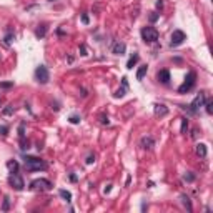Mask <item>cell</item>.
Masks as SVG:
<instances>
[{
  "mask_svg": "<svg viewBox=\"0 0 213 213\" xmlns=\"http://www.w3.org/2000/svg\"><path fill=\"white\" fill-rule=\"evenodd\" d=\"M186 130H188V118H181V128H180V132L186 133Z\"/></svg>",
  "mask_w": 213,
  "mask_h": 213,
  "instance_id": "obj_28",
  "label": "cell"
},
{
  "mask_svg": "<svg viewBox=\"0 0 213 213\" xmlns=\"http://www.w3.org/2000/svg\"><path fill=\"white\" fill-rule=\"evenodd\" d=\"M13 112H15V106H13V105H7L5 108L2 110V115L8 117V115H13Z\"/></svg>",
  "mask_w": 213,
  "mask_h": 213,
  "instance_id": "obj_21",
  "label": "cell"
},
{
  "mask_svg": "<svg viewBox=\"0 0 213 213\" xmlns=\"http://www.w3.org/2000/svg\"><path fill=\"white\" fill-rule=\"evenodd\" d=\"M47 30H48V25H47V23H40V25L35 28V37H37V38H43L47 35Z\"/></svg>",
  "mask_w": 213,
  "mask_h": 213,
  "instance_id": "obj_13",
  "label": "cell"
},
{
  "mask_svg": "<svg viewBox=\"0 0 213 213\" xmlns=\"http://www.w3.org/2000/svg\"><path fill=\"white\" fill-rule=\"evenodd\" d=\"M195 150H197V155H198L200 158H206V153H208V152H206V145H205V143H198Z\"/></svg>",
  "mask_w": 213,
  "mask_h": 213,
  "instance_id": "obj_14",
  "label": "cell"
},
{
  "mask_svg": "<svg viewBox=\"0 0 213 213\" xmlns=\"http://www.w3.org/2000/svg\"><path fill=\"white\" fill-rule=\"evenodd\" d=\"M88 22H90V19H88V15H87V13H83V15H82V23H85V25H88Z\"/></svg>",
  "mask_w": 213,
  "mask_h": 213,
  "instance_id": "obj_34",
  "label": "cell"
},
{
  "mask_svg": "<svg viewBox=\"0 0 213 213\" xmlns=\"http://www.w3.org/2000/svg\"><path fill=\"white\" fill-rule=\"evenodd\" d=\"M8 185L12 186L13 190H17V192H22V190L25 188V181H23V178H22L20 175H15V173H12V175L8 177Z\"/></svg>",
  "mask_w": 213,
  "mask_h": 213,
  "instance_id": "obj_7",
  "label": "cell"
},
{
  "mask_svg": "<svg viewBox=\"0 0 213 213\" xmlns=\"http://www.w3.org/2000/svg\"><path fill=\"white\" fill-rule=\"evenodd\" d=\"M183 180L188 181V183H192V181H195V175H193L192 172H186L185 175H183Z\"/></svg>",
  "mask_w": 213,
  "mask_h": 213,
  "instance_id": "obj_24",
  "label": "cell"
},
{
  "mask_svg": "<svg viewBox=\"0 0 213 213\" xmlns=\"http://www.w3.org/2000/svg\"><path fill=\"white\" fill-rule=\"evenodd\" d=\"M8 210H10V198L5 197L3 198V205H2V212H8Z\"/></svg>",
  "mask_w": 213,
  "mask_h": 213,
  "instance_id": "obj_23",
  "label": "cell"
},
{
  "mask_svg": "<svg viewBox=\"0 0 213 213\" xmlns=\"http://www.w3.org/2000/svg\"><path fill=\"white\" fill-rule=\"evenodd\" d=\"M140 146L143 148V150H152L153 146H155V140L152 137H142L140 140Z\"/></svg>",
  "mask_w": 213,
  "mask_h": 213,
  "instance_id": "obj_9",
  "label": "cell"
},
{
  "mask_svg": "<svg viewBox=\"0 0 213 213\" xmlns=\"http://www.w3.org/2000/svg\"><path fill=\"white\" fill-rule=\"evenodd\" d=\"M100 123H102V125H108V123H110V120H108V117L102 113V115H100Z\"/></svg>",
  "mask_w": 213,
  "mask_h": 213,
  "instance_id": "obj_31",
  "label": "cell"
},
{
  "mask_svg": "<svg viewBox=\"0 0 213 213\" xmlns=\"http://www.w3.org/2000/svg\"><path fill=\"white\" fill-rule=\"evenodd\" d=\"M138 60H140L138 53H133L132 57H130V60L126 62V68H128V70H132L133 67H135V65H137V63H138Z\"/></svg>",
  "mask_w": 213,
  "mask_h": 213,
  "instance_id": "obj_16",
  "label": "cell"
},
{
  "mask_svg": "<svg viewBox=\"0 0 213 213\" xmlns=\"http://www.w3.org/2000/svg\"><path fill=\"white\" fill-rule=\"evenodd\" d=\"M93 161H95V155H93V153H90V155H88V157H87V160H85V163H87V165H92Z\"/></svg>",
  "mask_w": 213,
  "mask_h": 213,
  "instance_id": "obj_33",
  "label": "cell"
},
{
  "mask_svg": "<svg viewBox=\"0 0 213 213\" xmlns=\"http://www.w3.org/2000/svg\"><path fill=\"white\" fill-rule=\"evenodd\" d=\"M180 200H181V203H183V206H185L188 212H193V206H192V201H190V198L186 197V195H181L180 197Z\"/></svg>",
  "mask_w": 213,
  "mask_h": 213,
  "instance_id": "obj_18",
  "label": "cell"
},
{
  "mask_svg": "<svg viewBox=\"0 0 213 213\" xmlns=\"http://www.w3.org/2000/svg\"><path fill=\"white\" fill-rule=\"evenodd\" d=\"M205 102H206V93L205 92H200L195 98H193V102L188 105V110H190V115H195V113L198 112L201 106L205 105Z\"/></svg>",
  "mask_w": 213,
  "mask_h": 213,
  "instance_id": "obj_3",
  "label": "cell"
},
{
  "mask_svg": "<svg viewBox=\"0 0 213 213\" xmlns=\"http://www.w3.org/2000/svg\"><path fill=\"white\" fill-rule=\"evenodd\" d=\"M160 19V13H157V12H150V15H148V20H150V22H157V20Z\"/></svg>",
  "mask_w": 213,
  "mask_h": 213,
  "instance_id": "obj_29",
  "label": "cell"
},
{
  "mask_svg": "<svg viewBox=\"0 0 213 213\" xmlns=\"http://www.w3.org/2000/svg\"><path fill=\"white\" fill-rule=\"evenodd\" d=\"M80 53H82V55H83V57H85V55H88V53H87V47L83 45V43H82V45H80Z\"/></svg>",
  "mask_w": 213,
  "mask_h": 213,
  "instance_id": "obj_35",
  "label": "cell"
},
{
  "mask_svg": "<svg viewBox=\"0 0 213 213\" xmlns=\"http://www.w3.org/2000/svg\"><path fill=\"white\" fill-rule=\"evenodd\" d=\"M122 85L125 87V88H128V82H126V77H123V78H122Z\"/></svg>",
  "mask_w": 213,
  "mask_h": 213,
  "instance_id": "obj_38",
  "label": "cell"
},
{
  "mask_svg": "<svg viewBox=\"0 0 213 213\" xmlns=\"http://www.w3.org/2000/svg\"><path fill=\"white\" fill-rule=\"evenodd\" d=\"M19 137H20V140L25 138V122H22L19 125Z\"/></svg>",
  "mask_w": 213,
  "mask_h": 213,
  "instance_id": "obj_22",
  "label": "cell"
},
{
  "mask_svg": "<svg viewBox=\"0 0 213 213\" xmlns=\"http://www.w3.org/2000/svg\"><path fill=\"white\" fill-rule=\"evenodd\" d=\"M68 178H70V181H73V183H75V181H77V175H75V173H70V177H68Z\"/></svg>",
  "mask_w": 213,
  "mask_h": 213,
  "instance_id": "obj_37",
  "label": "cell"
},
{
  "mask_svg": "<svg viewBox=\"0 0 213 213\" xmlns=\"http://www.w3.org/2000/svg\"><path fill=\"white\" fill-rule=\"evenodd\" d=\"M140 35H142V40L145 43H155L158 40V30L153 27H143L140 30Z\"/></svg>",
  "mask_w": 213,
  "mask_h": 213,
  "instance_id": "obj_2",
  "label": "cell"
},
{
  "mask_svg": "<svg viewBox=\"0 0 213 213\" xmlns=\"http://www.w3.org/2000/svg\"><path fill=\"white\" fill-rule=\"evenodd\" d=\"M25 170L27 172H40V170H47L48 165L47 161L37 158V157H30V155H25Z\"/></svg>",
  "mask_w": 213,
  "mask_h": 213,
  "instance_id": "obj_1",
  "label": "cell"
},
{
  "mask_svg": "<svg viewBox=\"0 0 213 213\" xmlns=\"http://www.w3.org/2000/svg\"><path fill=\"white\" fill-rule=\"evenodd\" d=\"M157 80L161 82V83H165V85H168V83H170V72H168V70H160V72L157 73Z\"/></svg>",
  "mask_w": 213,
  "mask_h": 213,
  "instance_id": "obj_12",
  "label": "cell"
},
{
  "mask_svg": "<svg viewBox=\"0 0 213 213\" xmlns=\"http://www.w3.org/2000/svg\"><path fill=\"white\" fill-rule=\"evenodd\" d=\"M35 80L42 83V85H45L48 83V80H50V72H48V68L45 65H38L35 68Z\"/></svg>",
  "mask_w": 213,
  "mask_h": 213,
  "instance_id": "obj_5",
  "label": "cell"
},
{
  "mask_svg": "<svg viewBox=\"0 0 213 213\" xmlns=\"http://www.w3.org/2000/svg\"><path fill=\"white\" fill-rule=\"evenodd\" d=\"M185 40H186L185 32H181V30H175V32L172 33V37H170V47H178V45H181Z\"/></svg>",
  "mask_w": 213,
  "mask_h": 213,
  "instance_id": "obj_8",
  "label": "cell"
},
{
  "mask_svg": "<svg viewBox=\"0 0 213 213\" xmlns=\"http://www.w3.org/2000/svg\"><path fill=\"white\" fill-rule=\"evenodd\" d=\"M15 38V33L12 32V30H10V28H8V30H7V35L5 37H3V43H5V45H10V43H12V40Z\"/></svg>",
  "mask_w": 213,
  "mask_h": 213,
  "instance_id": "obj_19",
  "label": "cell"
},
{
  "mask_svg": "<svg viewBox=\"0 0 213 213\" xmlns=\"http://www.w3.org/2000/svg\"><path fill=\"white\" fill-rule=\"evenodd\" d=\"M163 7V2L161 0H157V8H161Z\"/></svg>",
  "mask_w": 213,
  "mask_h": 213,
  "instance_id": "obj_40",
  "label": "cell"
},
{
  "mask_svg": "<svg viewBox=\"0 0 213 213\" xmlns=\"http://www.w3.org/2000/svg\"><path fill=\"white\" fill-rule=\"evenodd\" d=\"M52 181L50 180H47V178H37V180H33L32 183H30V188L32 190H40V192H45V190H52Z\"/></svg>",
  "mask_w": 213,
  "mask_h": 213,
  "instance_id": "obj_6",
  "label": "cell"
},
{
  "mask_svg": "<svg viewBox=\"0 0 213 213\" xmlns=\"http://www.w3.org/2000/svg\"><path fill=\"white\" fill-rule=\"evenodd\" d=\"M125 92H126V88H125V87H122V88H118L117 92L113 93V97H115V98H122V97L125 95Z\"/></svg>",
  "mask_w": 213,
  "mask_h": 213,
  "instance_id": "obj_25",
  "label": "cell"
},
{
  "mask_svg": "<svg viewBox=\"0 0 213 213\" xmlns=\"http://www.w3.org/2000/svg\"><path fill=\"white\" fill-rule=\"evenodd\" d=\"M52 108L55 110V112H58V110H60V105H58V102H55V103L52 102Z\"/></svg>",
  "mask_w": 213,
  "mask_h": 213,
  "instance_id": "obj_36",
  "label": "cell"
},
{
  "mask_svg": "<svg viewBox=\"0 0 213 213\" xmlns=\"http://www.w3.org/2000/svg\"><path fill=\"white\" fill-rule=\"evenodd\" d=\"M68 122H70V123H72V125H78L80 122H82V118H80L78 115H72V117H70V118H68Z\"/></svg>",
  "mask_w": 213,
  "mask_h": 213,
  "instance_id": "obj_27",
  "label": "cell"
},
{
  "mask_svg": "<svg viewBox=\"0 0 213 213\" xmlns=\"http://www.w3.org/2000/svg\"><path fill=\"white\" fill-rule=\"evenodd\" d=\"M126 50V45L123 43V42H115L112 47V52L115 53V55H123Z\"/></svg>",
  "mask_w": 213,
  "mask_h": 213,
  "instance_id": "obj_11",
  "label": "cell"
},
{
  "mask_svg": "<svg viewBox=\"0 0 213 213\" xmlns=\"http://www.w3.org/2000/svg\"><path fill=\"white\" fill-rule=\"evenodd\" d=\"M58 193H60V197L65 200L67 203H70V201H72V193H70V192H67V190H60Z\"/></svg>",
  "mask_w": 213,
  "mask_h": 213,
  "instance_id": "obj_20",
  "label": "cell"
},
{
  "mask_svg": "<svg viewBox=\"0 0 213 213\" xmlns=\"http://www.w3.org/2000/svg\"><path fill=\"white\" fill-rule=\"evenodd\" d=\"M110 190H112V185H106L105 190H103V193H110Z\"/></svg>",
  "mask_w": 213,
  "mask_h": 213,
  "instance_id": "obj_39",
  "label": "cell"
},
{
  "mask_svg": "<svg viewBox=\"0 0 213 213\" xmlns=\"http://www.w3.org/2000/svg\"><path fill=\"white\" fill-rule=\"evenodd\" d=\"M48 2H53V0H48Z\"/></svg>",
  "mask_w": 213,
  "mask_h": 213,
  "instance_id": "obj_42",
  "label": "cell"
},
{
  "mask_svg": "<svg viewBox=\"0 0 213 213\" xmlns=\"http://www.w3.org/2000/svg\"><path fill=\"white\" fill-rule=\"evenodd\" d=\"M205 110H206V113H208V115H212L213 113V102L212 100H210V102H205Z\"/></svg>",
  "mask_w": 213,
  "mask_h": 213,
  "instance_id": "obj_26",
  "label": "cell"
},
{
  "mask_svg": "<svg viewBox=\"0 0 213 213\" xmlns=\"http://www.w3.org/2000/svg\"><path fill=\"white\" fill-rule=\"evenodd\" d=\"M7 168H8L10 173H17L19 172V161L17 160H8L7 161Z\"/></svg>",
  "mask_w": 213,
  "mask_h": 213,
  "instance_id": "obj_15",
  "label": "cell"
},
{
  "mask_svg": "<svg viewBox=\"0 0 213 213\" xmlns=\"http://www.w3.org/2000/svg\"><path fill=\"white\" fill-rule=\"evenodd\" d=\"M87 95H88V93H87V90H85V88H82V97H87Z\"/></svg>",
  "mask_w": 213,
  "mask_h": 213,
  "instance_id": "obj_41",
  "label": "cell"
},
{
  "mask_svg": "<svg viewBox=\"0 0 213 213\" xmlns=\"http://www.w3.org/2000/svg\"><path fill=\"white\" fill-rule=\"evenodd\" d=\"M13 87V82H2L0 83V88H3V90H8V88H12Z\"/></svg>",
  "mask_w": 213,
  "mask_h": 213,
  "instance_id": "obj_30",
  "label": "cell"
},
{
  "mask_svg": "<svg viewBox=\"0 0 213 213\" xmlns=\"http://www.w3.org/2000/svg\"><path fill=\"white\" fill-rule=\"evenodd\" d=\"M153 106H155L153 110H155V115H157V117H165V115H168V106H165L163 103H155Z\"/></svg>",
  "mask_w": 213,
  "mask_h": 213,
  "instance_id": "obj_10",
  "label": "cell"
},
{
  "mask_svg": "<svg viewBox=\"0 0 213 213\" xmlns=\"http://www.w3.org/2000/svg\"><path fill=\"white\" fill-rule=\"evenodd\" d=\"M7 133H8V126L0 125V135H2V137H7Z\"/></svg>",
  "mask_w": 213,
  "mask_h": 213,
  "instance_id": "obj_32",
  "label": "cell"
},
{
  "mask_svg": "<svg viewBox=\"0 0 213 213\" xmlns=\"http://www.w3.org/2000/svg\"><path fill=\"white\" fill-rule=\"evenodd\" d=\"M195 83H197V73H195V72H188V75L185 77V82L178 87V93L190 92L193 87H195Z\"/></svg>",
  "mask_w": 213,
  "mask_h": 213,
  "instance_id": "obj_4",
  "label": "cell"
},
{
  "mask_svg": "<svg viewBox=\"0 0 213 213\" xmlns=\"http://www.w3.org/2000/svg\"><path fill=\"white\" fill-rule=\"evenodd\" d=\"M146 72H148V67H146V65H140V68L137 70V80H140V82H142V80H143V77L146 75Z\"/></svg>",
  "mask_w": 213,
  "mask_h": 213,
  "instance_id": "obj_17",
  "label": "cell"
}]
</instances>
